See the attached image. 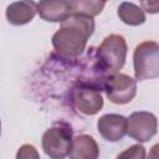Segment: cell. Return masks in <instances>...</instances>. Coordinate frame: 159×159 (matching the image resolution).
<instances>
[{
	"label": "cell",
	"mask_w": 159,
	"mask_h": 159,
	"mask_svg": "<svg viewBox=\"0 0 159 159\" xmlns=\"http://www.w3.org/2000/svg\"><path fill=\"white\" fill-rule=\"evenodd\" d=\"M71 12L94 17L102 12L106 2L102 0H68Z\"/></svg>",
	"instance_id": "13"
},
{
	"label": "cell",
	"mask_w": 159,
	"mask_h": 159,
	"mask_svg": "<svg viewBox=\"0 0 159 159\" xmlns=\"http://www.w3.org/2000/svg\"><path fill=\"white\" fill-rule=\"evenodd\" d=\"M40 154L36 150V148L31 144H24L19 148V152L16 154L17 159H31V158H39Z\"/></svg>",
	"instance_id": "15"
},
{
	"label": "cell",
	"mask_w": 159,
	"mask_h": 159,
	"mask_svg": "<svg viewBox=\"0 0 159 159\" xmlns=\"http://www.w3.org/2000/svg\"><path fill=\"white\" fill-rule=\"evenodd\" d=\"M73 142V130L71 125L63 120L53 123L42 135V149L45 154L52 159H62L68 157Z\"/></svg>",
	"instance_id": "3"
},
{
	"label": "cell",
	"mask_w": 159,
	"mask_h": 159,
	"mask_svg": "<svg viewBox=\"0 0 159 159\" xmlns=\"http://www.w3.org/2000/svg\"><path fill=\"white\" fill-rule=\"evenodd\" d=\"M68 157L71 159H96L99 157V147L92 135L80 134L73 138Z\"/></svg>",
	"instance_id": "11"
},
{
	"label": "cell",
	"mask_w": 159,
	"mask_h": 159,
	"mask_svg": "<svg viewBox=\"0 0 159 159\" xmlns=\"http://www.w3.org/2000/svg\"><path fill=\"white\" fill-rule=\"evenodd\" d=\"M107 98L114 104H127L137 94V80L125 73L108 75L103 82Z\"/></svg>",
	"instance_id": "6"
},
{
	"label": "cell",
	"mask_w": 159,
	"mask_h": 159,
	"mask_svg": "<svg viewBox=\"0 0 159 159\" xmlns=\"http://www.w3.org/2000/svg\"><path fill=\"white\" fill-rule=\"evenodd\" d=\"M133 67L137 81L159 77V43L143 41L135 46L133 52Z\"/></svg>",
	"instance_id": "4"
},
{
	"label": "cell",
	"mask_w": 159,
	"mask_h": 159,
	"mask_svg": "<svg viewBox=\"0 0 159 159\" xmlns=\"http://www.w3.org/2000/svg\"><path fill=\"white\" fill-rule=\"evenodd\" d=\"M37 14V4L34 0H19L11 2L5 11L9 24L14 26L26 25Z\"/></svg>",
	"instance_id": "9"
},
{
	"label": "cell",
	"mask_w": 159,
	"mask_h": 159,
	"mask_svg": "<svg viewBox=\"0 0 159 159\" xmlns=\"http://www.w3.org/2000/svg\"><path fill=\"white\" fill-rule=\"evenodd\" d=\"M117 14L119 19L129 26H139L145 22V11L142 9V6H138L129 1H123L119 4Z\"/></svg>",
	"instance_id": "12"
},
{
	"label": "cell",
	"mask_w": 159,
	"mask_h": 159,
	"mask_svg": "<svg viewBox=\"0 0 159 159\" xmlns=\"http://www.w3.org/2000/svg\"><path fill=\"white\" fill-rule=\"evenodd\" d=\"M101 84L96 82H80L70 93V101L72 107L82 114L93 116L98 113L103 107V97Z\"/></svg>",
	"instance_id": "5"
},
{
	"label": "cell",
	"mask_w": 159,
	"mask_h": 159,
	"mask_svg": "<svg viewBox=\"0 0 159 159\" xmlns=\"http://www.w3.org/2000/svg\"><path fill=\"white\" fill-rule=\"evenodd\" d=\"M140 5L148 14H159V0H140Z\"/></svg>",
	"instance_id": "16"
},
{
	"label": "cell",
	"mask_w": 159,
	"mask_h": 159,
	"mask_svg": "<svg viewBox=\"0 0 159 159\" xmlns=\"http://www.w3.org/2000/svg\"><path fill=\"white\" fill-rule=\"evenodd\" d=\"M127 119V134L139 143H145L150 140L158 132V119L152 112H133Z\"/></svg>",
	"instance_id": "7"
},
{
	"label": "cell",
	"mask_w": 159,
	"mask_h": 159,
	"mask_svg": "<svg viewBox=\"0 0 159 159\" xmlns=\"http://www.w3.org/2000/svg\"><path fill=\"white\" fill-rule=\"evenodd\" d=\"M127 51V42L122 35H108L96 50V61L98 67L106 76L119 72L125 63Z\"/></svg>",
	"instance_id": "2"
},
{
	"label": "cell",
	"mask_w": 159,
	"mask_h": 159,
	"mask_svg": "<svg viewBox=\"0 0 159 159\" xmlns=\"http://www.w3.org/2000/svg\"><path fill=\"white\" fill-rule=\"evenodd\" d=\"M94 32V20L91 16L71 14L61 22L60 29L52 36V46L63 58L80 57L88 39Z\"/></svg>",
	"instance_id": "1"
},
{
	"label": "cell",
	"mask_w": 159,
	"mask_h": 159,
	"mask_svg": "<svg viewBox=\"0 0 159 159\" xmlns=\"http://www.w3.org/2000/svg\"><path fill=\"white\" fill-rule=\"evenodd\" d=\"M145 148L142 144H134L127 148L124 152L118 154V158H132V159H143L145 158Z\"/></svg>",
	"instance_id": "14"
},
{
	"label": "cell",
	"mask_w": 159,
	"mask_h": 159,
	"mask_svg": "<svg viewBox=\"0 0 159 159\" xmlns=\"http://www.w3.org/2000/svg\"><path fill=\"white\" fill-rule=\"evenodd\" d=\"M128 119L117 113H108L97 120V130L107 142H118L127 134Z\"/></svg>",
	"instance_id": "8"
},
{
	"label": "cell",
	"mask_w": 159,
	"mask_h": 159,
	"mask_svg": "<svg viewBox=\"0 0 159 159\" xmlns=\"http://www.w3.org/2000/svg\"><path fill=\"white\" fill-rule=\"evenodd\" d=\"M148 157L149 158H159V143L158 144H154L150 148V152H149Z\"/></svg>",
	"instance_id": "17"
},
{
	"label": "cell",
	"mask_w": 159,
	"mask_h": 159,
	"mask_svg": "<svg viewBox=\"0 0 159 159\" xmlns=\"http://www.w3.org/2000/svg\"><path fill=\"white\" fill-rule=\"evenodd\" d=\"M102 1H104V2H106V1H108V0H102Z\"/></svg>",
	"instance_id": "18"
},
{
	"label": "cell",
	"mask_w": 159,
	"mask_h": 159,
	"mask_svg": "<svg viewBox=\"0 0 159 159\" xmlns=\"http://www.w3.org/2000/svg\"><path fill=\"white\" fill-rule=\"evenodd\" d=\"M37 14L47 22H62L72 12L68 0H40Z\"/></svg>",
	"instance_id": "10"
}]
</instances>
